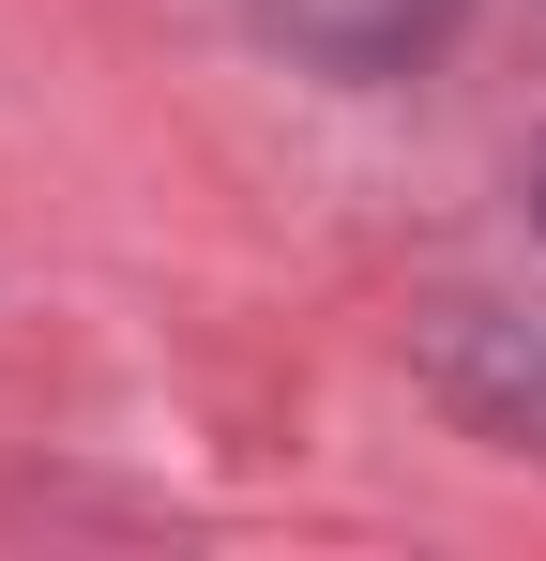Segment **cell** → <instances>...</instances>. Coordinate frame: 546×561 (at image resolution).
<instances>
[{
	"label": "cell",
	"mask_w": 546,
	"mask_h": 561,
	"mask_svg": "<svg viewBox=\"0 0 546 561\" xmlns=\"http://www.w3.org/2000/svg\"><path fill=\"white\" fill-rule=\"evenodd\" d=\"M259 15L319 61V77H395V61H425L455 31V0H259Z\"/></svg>",
	"instance_id": "1"
}]
</instances>
